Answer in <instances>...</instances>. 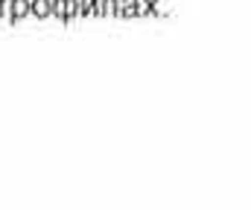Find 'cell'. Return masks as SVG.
<instances>
[{
    "instance_id": "3957f363",
    "label": "cell",
    "mask_w": 251,
    "mask_h": 210,
    "mask_svg": "<svg viewBox=\"0 0 251 210\" xmlns=\"http://www.w3.org/2000/svg\"><path fill=\"white\" fill-rule=\"evenodd\" d=\"M9 15V0H0V18H6Z\"/></svg>"
},
{
    "instance_id": "6da1fadb",
    "label": "cell",
    "mask_w": 251,
    "mask_h": 210,
    "mask_svg": "<svg viewBox=\"0 0 251 210\" xmlns=\"http://www.w3.org/2000/svg\"><path fill=\"white\" fill-rule=\"evenodd\" d=\"M26 15H32V0H9V23H18Z\"/></svg>"
},
{
    "instance_id": "7a4b0ae2",
    "label": "cell",
    "mask_w": 251,
    "mask_h": 210,
    "mask_svg": "<svg viewBox=\"0 0 251 210\" xmlns=\"http://www.w3.org/2000/svg\"><path fill=\"white\" fill-rule=\"evenodd\" d=\"M53 12V3L50 0H32V15L35 18H47Z\"/></svg>"
}]
</instances>
